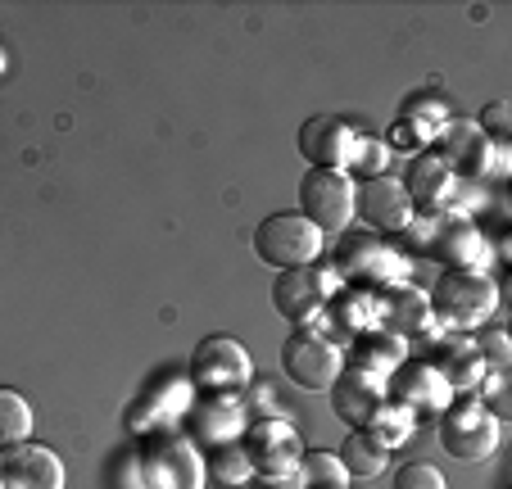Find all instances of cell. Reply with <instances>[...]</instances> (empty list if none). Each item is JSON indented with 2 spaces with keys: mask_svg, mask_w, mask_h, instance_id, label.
Listing matches in <instances>:
<instances>
[{
  "mask_svg": "<svg viewBox=\"0 0 512 489\" xmlns=\"http://www.w3.org/2000/svg\"><path fill=\"white\" fill-rule=\"evenodd\" d=\"M322 250V231L313 227L304 213H272L259 222L254 231V254L272 268L290 272V268H309Z\"/></svg>",
  "mask_w": 512,
  "mask_h": 489,
  "instance_id": "6da1fadb",
  "label": "cell"
},
{
  "mask_svg": "<svg viewBox=\"0 0 512 489\" xmlns=\"http://www.w3.org/2000/svg\"><path fill=\"white\" fill-rule=\"evenodd\" d=\"M499 304V290L485 272H445V277L435 281L431 290V317H445L449 326H476L494 313Z\"/></svg>",
  "mask_w": 512,
  "mask_h": 489,
  "instance_id": "7a4b0ae2",
  "label": "cell"
},
{
  "mask_svg": "<svg viewBox=\"0 0 512 489\" xmlns=\"http://www.w3.org/2000/svg\"><path fill=\"white\" fill-rule=\"evenodd\" d=\"M440 444L449 458L458 462H481L499 449V417L485 403H454L449 413H440Z\"/></svg>",
  "mask_w": 512,
  "mask_h": 489,
  "instance_id": "3957f363",
  "label": "cell"
},
{
  "mask_svg": "<svg viewBox=\"0 0 512 489\" xmlns=\"http://www.w3.org/2000/svg\"><path fill=\"white\" fill-rule=\"evenodd\" d=\"M300 213L322 236H340L354 218V182L331 168H309L300 182Z\"/></svg>",
  "mask_w": 512,
  "mask_h": 489,
  "instance_id": "277c9868",
  "label": "cell"
},
{
  "mask_svg": "<svg viewBox=\"0 0 512 489\" xmlns=\"http://www.w3.org/2000/svg\"><path fill=\"white\" fill-rule=\"evenodd\" d=\"M281 367L300 390H331L340 376V349L309 326H295L281 345Z\"/></svg>",
  "mask_w": 512,
  "mask_h": 489,
  "instance_id": "5b68a950",
  "label": "cell"
},
{
  "mask_svg": "<svg viewBox=\"0 0 512 489\" xmlns=\"http://www.w3.org/2000/svg\"><path fill=\"white\" fill-rule=\"evenodd\" d=\"M191 381L209 394L241 390L250 381V354L232 336H204L191 354Z\"/></svg>",
  "mask_w": 512,
  "mask_h": 489,
  "instance_id": "8992f818",
  "label": "cell"
},
{
  "mask_svg": "<svg viewBox=\"0 0 512 489\" xmlns=\"http://www.w3.org/2000/svg\"><path fill=\"white\" fill-rule=\"evenodd\" d=\"M0 489H64V462L46 444H14L0 449Z\"/></svg>",
  "mask_w": 512,
  "mask_h": 489,
  "instance_id": "52a82bcc",
  "label": "cell"
},
{
  "mask_svg": "<svg viewBox=\"0 0 512 489\" xmlns=\"http://www.w3.org/2000/svg\"><path fill=\"white\" fill-rule=\"evenodd\" d=\"M354 213L377 231H404L413 222V200H408L399 177H368L363 186H354Z\"/></svg>",
  "mask_w": 512,
  "mask_h": 489,
  "instance_id": "ba28073f",
  "label": "cell"
},
{
  "mask_svg": "<svg viewBox=\"0 0 512 489\" xmlns=\"http://www.w3.org/2000/svg\"><path fill=\"white\" fill-rule=\"evenodd\" d=\"M327 290H331V281L318 268H290L272 281V308L286 322L309 326L322 313V304H327Z\"/></svg>",
  "mask_w": 512,
  "mask_h": 489,
  "instance_id": "9c48e42d",
  "label": "cell"
},
{
  "mask_svg": "<svg viewBox=\"0 0 512 489\" xmlns=\"http://www.w3.org/2000/svg\"><path fill=\"white\" fill-rule=\"evenodd\" d=\"M354 141H358L354 127L340 123V118H331V114H313L309 123L300 127V136H295V145H300L304 159H309L313 168H331V173H345L349 168Z\"/></svg>",
  "mask_w": 512,
  "mask_h": 489,
  "instance_id": "30bf717a",
  "label": "cell"
},
{
  "mask_svg": "<svg viewBox=\"0 0 512 489\" xmlns=\"http://www.w3.org/2000/svg\"><path fill=\"white\" fill-rule=\"evenodd\" d=\"M331 403H336V417L340 422H349L354 431H368L372 422H377V413L390 403L386 385H381V376L372 372H349V376H336V385H331Z\"/></svg>",
  "mask_w": 512,
  "mask_h": 489,
  "instance_id": "8fae6325",
  "label": "cell"
},
{
  "mask_svg": "<svg viewBox=\"0 0 512 489\" xmlns=\"http://www.w3.org/2000/svg\"><path fill=\"white\" fill-rule=\"evenodd\" d=\"M395 399H399V408L404 413H440L445 408V399H449V381L435 367H422V363H413V367H404L399 372V381H395Z\"/></svg>",
  "mask_w": 512,
  "mask_h": 489,
  "instance_id": "7c38bea8",
  "label": "cell"
},
{
  "mask_svg": "<svg viewBox=\"0 0 512 489\" xmlns=\"http://www.w3.org/2000/svg\"><path fill=\"white\" fill-rule=\"evenodd\" d=\"M404 191H408V200L422 204V209H440V204L454 195V168H449L440 154H422V159L408 168Z\"/></svg>",
  "mask_w": 512,
  "mask_h": 489,
  "instance_id": "4fadbf2b",
  "label": "cell"
},
{
  "mask_svg": "<svg viewBox=\"0 0 512 489\" xmlns=\"http://www.w3.org/2000/svg\"><path fill=\"white\" fill-rule=\"evenodd\" d=\"M336 462L345 467V476L372 480V476H381V471L390 467V444L377 440L372 431H349L345 444H340V453H336Z\"/></svg>",
  "mask_w": 512,
  "mask_h": 489,
  "instance_id": "5bb4252c",
  "label": "cell"
},
{
  "mask_svg": "<svg viewBox=\"0 0 512 489\" xmlns=\"http://www.w3.org/2000/svg\"><path fill=\"white\" fill-rule=\"evenodd\" d=\"M254 444H268V449L250 453V462L263 471V476H281V471H295V462L304 458V453H300V440H295V435H290V426H281V422L259 426V431H254Z\"/></svg>",
  "mask_w": 512,
  "mask_h": 489,
  "instance_id": "9a60e30c",
  "label": "cell"
},
{
  "mask_svg": "<svg viewBox=\"0 0 512 489\" xmlns=\"http://www.w3.org/2000/svg\"><path fill=\"white\" fill-rule=\"evenodd\" d=\"M340 272L358 281H395L399 277V254L386 250L381 240H354L340 259Z\"/></svg>",
  "mask_w": 512,
  "mask_h": 489,
  "instance_id": "2e32d148",
  "label": "cell"
},
{
  "mask_svg": "<svg viewBox=\"0 0 512 489\" xmlns=\"http://www.w3.org/2000/svg\"><path fill=\"white\" fill-rule=\"evenodd\" d=\"M381 322H386L390 331H422V326L431 322V308H426V299L417 295L413 286H404L381 299Z\"/></svg>",
  "mask_w": 512,
  "mask_h": 489,
  "instance_id": "e0dca14e",
  "label": "cell"
},
{
  "mask_svg": "<svg viewBox=\"0 0 512 489\" xmlns=\"http://www.w3.org/2000/svg\"><path fill=\"white\" fill-rule=\"evenodd\" d=\"M32 435V408L19 390L0 385V449H14Z\"/></svg>",
  "mask_w": 512,
  "mask_h": 489,
  "instance_id": "ac0fdd59",
  "label": "cell"
},
{
  "mask_svg": "<svg viewBox=\"0 0 512 489\" xmlns=\"http://www.w3.org/2000/svg\"><path fill=\"white\" fill-rule=\"evenodd\" d=\"M481 154H485V141H481V132H476L472 123H449V127H440V159L445 163H481Z\"/></svg>",
  "mask_w": 512,
  "mask_h": 489,
  "instance_id": "d6986e66",
  "label": "cell"
},
{
  "mask_svg": "<svg viewBox=\"0 0 512 489\" xmlns=\"http://www.w3.org/2000/svg\"><path fill=\"white\" fill-rule=\"evenodd\" d=\"M300 476L309 480L313 489H345V467H340L331 453H322V449L304 453V458H300Z\"/></svg>",
  "mask_w": 512,
  "mask_h": 489,
  "instance_id": "ffe728a7",
  "label": "cell"
},
{
  "mask_svg": "<svg viewBox=\"0 0 512 489\" xmlns=\"http://www.w3.org/2000/svg\"><path fill=\"white\" fill-rule=\"evenodd\" d=\"M435 372L445 376L449 385H472L481 376V354H476V345H454V354L435 367Z\"/></svg>",
  "mask_w": 512,
  "mask_h": 489,
  "instance_id": "44dd1931",
  "label": "cell"
},
{
  "mask_svg": "<svg viewBox=\"0 0 512 489\" xmlns=\"http://www.w3.org/2000/svg\"><path fill=\"white\" fill-rule=\"evenodd\" d=\"M386 145L381 141H368V136H358L354 141V154H349V173H358L363 182L368 177H381V168H386Z\"/></svg>",
  "mask_w": 512,
  "mask_h": 489,
  "instance_id": "7402d4cb",
  "label": "cell"
},
{
  "mask_svg": "<svg viewBox=\"0 0 512 489\" xmlns=\"http://www.w3.org/2000/svg\"><path fill=\"white\" fill-rule=\"evenodd\" d=\"M395 489H449V480L431 462H408V467H399Z\"/></svg>",
  "mask_w": 512,
  "mask_h": 489,
  "instance_id": "603a6c76",
  "label": "cell"
},
{
  "mask_svg": "<svg viewBox=\"0 0 512 489\" xmlns=\"http://www.w3.org/2000/svg\"><path fill=\"white\" fill-rule=\"evenodd\" d=\"M426 136H431V127H426V123H413V118L399 114L395 132H390V145H408V150H413V145H417V141H426Z\"/></svg>",
  "mask_w": 512,
  "mask_h": 489,
  "instance_id": "cb8c5ba5",
  "label": "cell"
},
{
  "mask_svg": "<svg viewBox=\"0 0 512 489\" xmlns=\"http://www.w3.org/2000/svg\"><path fill=\"white\" fill-rule=\"evenodd\" d=\"M481 127H485L490 136H508V105H503V100L485 105V109H481Z\"/></svg>",
  "mask_w": 512,
  "mask_h": 489,
  "instance_id": "d4e9b609",
  "label": "cell"
},
{
  "mask_svg": "<svg viewBox=\"0 0 512 489\" xmlns=\"http://www.w3.org/2000/svg\"><path fill=\"white\" fill-rule=\"evenodd\" d=\"M476 354H485L494 367H503V358H508V340H503L499 331H490V336H485V345H476Z\"/></svg>",
  "mask_w": 512,
  "mask_h": 489,
  "instance_id": "484cf974",
  "label": "cell"
},
{
  "mask_svg": "<svg viewBox=\"0 0 512 489\" xmlns=\"http://www.w3.org/2000/svg\"><path fill=\"white\" fill-rule=\"evenodd\" d=\"M0 73H5V50H0Z\"/></svg>",
  "mask_w": 512,
  "mask_h": 489,
  "instance_id": "4316f807",
  "label": "cell"
}]
</instances>
